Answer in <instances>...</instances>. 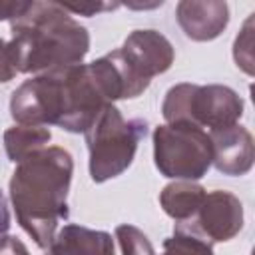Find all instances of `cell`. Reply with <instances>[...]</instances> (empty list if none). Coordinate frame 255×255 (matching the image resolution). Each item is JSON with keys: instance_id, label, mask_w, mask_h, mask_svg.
<instances>
[{"instance_id": "1", "label": "cell", "mask_w": 255, "mask_h": 255, "mask_svg": "<svg viewBox=\"0 0 255 255\" xmlns=\"http://www.w3.org/2000/svg\"><path fill=\"white\" fill-rule=\"evenodd\" d=\"M74 173L70 151L48 145L20 163L10 177V201L22 229L48 249L58 225L68 219V191Z\"/></svg>"}, {"instance_id": "2", "label": "cell", "mask_w": 255, "mask_h": 255, "mask_svg": "<svg viewBox=\"0 0 255 255\" xmlns=\"http://www.w3.org/2000/svg\"><path fill=\"white\" fill-rule=\"evenodd\" d=\"M8 42L18 74H44L82 64L90 50L86 26L72 18L60 2H28L10 22Z\"/></svg>"}, {"instance_id": "3", "label": "cell", "mask_w": 255, "mask_h": 255, "mask_svg": "<svg viewBox=\"0 0 255 255\" xmlns=\"http://www.w3.org/2000/svg\"><path fill=\"white\" fill-rule=\"evenodd\" d=\"M145 120H126L114 104H108L84 133L90 151L92 181L104 183L122 175L131 165L137 143L145 137Z\"/></svg>"}, {"instance_id": "4", "label": "cell", "mask_w": 255, "mask_h": 255, "mask_svg": "<svg viewBox=\"0 0 255 255\" xmlns=\"http://www.w3.org/2000/svg\"><path fill=\"white\" fill-rule=\"evenodd\" d=\"M161 114L167 124H189L211 131L235 126L243 116V100L221 84H177L163 98Z\"/></svg>"}, {"instance_id": "5", "label": "cell", "mask_w": 255, "mask_h": 255, "mask_svg": "<svg viewBox=\"0 0 255 255\" xmlns=\"http://www.w3.org/2000/svg\"><path fill=\"white\" fill-rule=\"evenodd\" d=\"M213 159L209 133L189 124H163L153 129V161L169 179L203 177Z\"/></svg>"}, {"instance_id": "6", "label": "cell", "mask_w": 255, "mask_h": 255, "mask_svg": "<svg viewBox=\"0 0 255 255\" xmlns=\"http://www.w3.org/2000/svg\"><path fill=\"white\" fill-rule=\"evenodd\" d=\"M243 227V203L237 195L215 189L205 193L195 215L183 223H175L173 231L189 233L209 245L233 239Z\"/></svg>"}, {"instance_id": "7", "label": "cell", "mask_w": 255, "mask_h": 255, "mask_svg": "<svg viewBox=\"0 0 255 255\" xmlns=\"http://www.w3.org/2000/svg\"><path fill=\"white\" fill-rule=\"evenodd\" d=\"M118 52L126 72L141 92L147 90L153 76L167 72L175 58L171 42L155 30H133Z\"/></svg>"}, {"instance_id": "8", "label": "cell", "mask_w": 255, "mask_h": 255, "mask_svg": "<svg viewBox=\"0 0 255 255\" xmlns=\"http://www.w3.org/2000/svg\"><path fill=\"white\" fill-rule=\"evenodd\" d=\"M213 159L217 171L223 175H245L253 167L255 143L247 128L235 124L209 133Z\"/></svg>"}, {"instance_id": "9", "label": "cell", "mask_w": 255, "mask_h": 255, "mask_svg": "<svg viewBox=\"0 0 255 255\" xmlns=\"http://www.w3.org/2000/svg\"><path fill=\"white\" fill-rule=\"evenodd\" d=\"M175 18L183 34L195 42L215 40L229 24V6L221 0H181Z\"/></svg>"}, {"instance_id": "10", "label": "cell", "mask_w": 255, "mask_h": 255, "mask_svg": "<svg viewBox=\"0 0 255 255\" xmlns=\"http://www.w3.org/2000/svg\"><path fill=\"white\" fill-rule=\"evenodd\" d=\"M44 255H116V251L108 231L70 223L54 235Z\"/></svg>"}, {"instance_id": "11", "label": "cell", "mask_w": 255, "mask_h": 255, "mask_svg": "<svg viewBox=\"0 0 255 255\" xmlns=\"http://www.w3.org/2000/svg\"><path fill=\"white\" fill-rule=\"evenodd\" d=\"M205 193V187L199 183L177 179L159 191V205L171 219H175V223H183L195 215Z\"/></svg>"}, {"instance_id": "12", "label": "cell", "mask_w": 255, "mask_h": 255, "mask_svg": "<svg viewBox=\"0 0 255 255\" xmlns=\"http://www.w3.org/2000/svg\"><path fill=\"white\" fill-rule=\"evenodd\" d=\"M52 133L44 126H12L4 131V149L10 161L20 163L28 155L48 147Z\"/></svg>"}, {"instance_id": "13", "label": "cell", "mask_w": 255, "mask_h": 255, "mask_svg": "<svg viewBox=\"0 0 255 255\" xmlns=\"http://www.w3.org/2000/svg\"><path fill=\"white\" fill-rule=\"evenodd\" d=\"M116 239L120 243L122 255H155V249L147 235L133 225H118Z\"/></svg>"}, {"instance_id": "14", "label": "cell", "mask_w": 255, "mask_h": 255, "mask_svg": "<svg viewBox=\"0 0 255 255\" xmlns=\"http://www.w3.org/2000/svg\"><path fill=\"white\" fill-rule=\"evenodd\" d=\"M161 255H213V249L209 243H205L189 233L173 231V235L163 241Z\"/></svg>"}, {"instance_id": "15", "label": "cell", "mask_w": 255, "mask_h": 255, "mask_svg": "<svg viewBox=\"0 0 255 255\" xmlns=\"http://www.w3.org/2000/svg\"><path fill=\"white\" fill-rule=\"evenodd\" d=\"M233 58L237 62V66L245 72V74H253V54H251V18L245 22L241 34L235 38L233 44Z\"/></svg>"}, {"instance_id": "16", "label": "cell", "mask_w": 255, "mask_h": 255, "mask_svg": "<svg viewBox=\"0 0 255 255\" xmlns=\"http://www.w3.org/2000/svg\"><path fill=\"white\" fill-rule=\"evenodd\" d=\"M16 66H14V58L10 52V46L6 40L0 38V84L10 82L16 76Z\"/></svg>"}, {"instance_id": "17", "label": "cell", "mask_w": 255, "mask_h": 255, "mask_svg": "<svg viewBox=\"0 0 255 255\" xmlns=\"http://www.w3.org/2000/svg\"><path fill=\"white\" fill-rule=\"evenodd\" d=\"M62 4V2H60ZM120 4H62V8L70 14H82V16H94L98 12H104V10H114L118 8Z\"/></svg>"}, {"instance_id": "18", "label": "cell", "mask_w": 255, "mask_h": 255, "mask_svg": "<svg viewBox=\"0 0 255 255\" xmlns=\"http://www.w3.org/2000/svg\"><path fill=\"white\" fill-rule=\"evenodd\" d=\"M0 255H30L26 245L12 235H4L0 239Z\"/></svg>"}, {"instance_id": "19", "label": "cell", "mask_w": 255, "mask_h": 255, "mask_svg": "<svg viewBox=\"0 0 255 255\" xmlns=\"http://www.w3.org/2000/svg\"><path fill=\"white\" fill-rule=\"evenodd\" d=\"M28 8V2H16V0H0V20H14Z\"/></svg>"}, {"instance_id": "20", "label": "cell", "mask_w": 255, "mask_h": 255, "mask_svg": "<svg viewBox=\"0 0 255 255\" xmlns=\"http://www.w3.org/2000/svg\"><path fill=\"white\" fill-rule=\"evenodd\" d=\"M8 229H10V211H8V201L0 189V239L8 235Z\"/></svg>"}]
</instances>
